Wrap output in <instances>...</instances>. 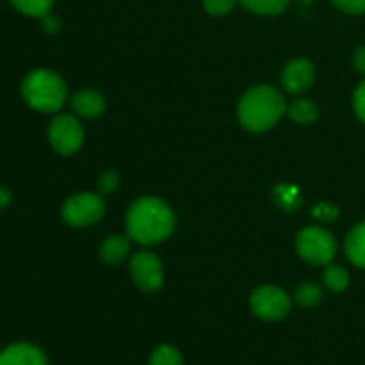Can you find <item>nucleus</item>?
<instances>
[{"label": "nucleus", "mask_w": 365, "mask_h": 365, "mask_svg": "<svg viewBox=\"0 0 365 365\" xmlns=\"http://www.w3.org/2000/svg\"><path fill=\"white\" fill-rule=\"evenodd\" d=\"M21 96L34 110L56 113L66 102V84L53 71L38 68L21 81Z\"/></svg>", "instance_id": "obj_3"}, {"label": "nucleus", "mask_w": 365, "mask_h": 365, "mask_svg": "<svg viewBox=\"0 0 365 365\" xmlns=\"http://www.w3.org/2000/svg\"><path fill=\"white\" fill-rule=\"evenodd\" d=\"M48 141L61 155H71L81 148L84 141V130L77 118L70 114H59L48 127Z\"/></svg>", "instance_id": "obj_5"}, {"label": "nucleus", "mask_w": 365, "mask_h": 365, "mask_svg": "<svg viewBox=\"0 0 365 365\" xmlns=\"http://www.w3.org/2000/svg\"><path fill=\"white\" fill-rule=\"evenodd\" d=\"M323 278H324V284H327V287L330 289V291H334V292L346 291V287L349 285L348 271H346L344 267H341V266L327 267Z\"/></svg>", "instance_id": "obj_18"}, {"label": "nucleus", "mask_w": 365, "mask_h": 365, "mask_svg": "<svg viewBox=\"0 0 365 365\" xmlns=\"http://www.w3.org/2000/svg\"><path fill=\"white\" fill-rule=\"evenodd\" d=\"M116 187H118V173H114V171H106V173H102V177L98 178L100 191H102L103 195H107V192H113Z\"/></svg>", "instance_id": "obj_23"}, {"label": "nucleus", "mask_w": 365, "mask_h": 365, "mask_svg": "<svg viewBox=\"0 0 365 365\" xmlns=\"http://www.w3.org/2000/svg\"><path fill=\"white\" fill-rule=\"evenodd\" d=\"M128 239L125 235H110L100 248V257L107 264H120L128 253Z\"/></svg>", "instance_id": "obj_13"}, {"label": "nucleus", "mask_w": 365, "mask_h": 365, "mask_svg": "<svg viewBox=\"0 0 365 365\" xmlns=\"http://www.w3.org/2000/svg\"><path fill=\"white\" fill-rule=\"evenodd\" d=\"M314 82V64L307 59H296L284 68L282 84L289 93H303Z\"/></svg>", "instance_id": "obj_9"}, {"label": "nucleus", "mask_w": 365, "mask_h": 365, "mask_svg": "<svg viewBox=\"0 0 365 365\" xmlns=\"http://www.w3.org/2000/svg\"><path fill=\"white\" fill-rule=\"evenodd\" d=\"M71 107H73V110L78 116L96 118L106 109V100H103V96L100 93L86 89V91L77 93L71 98Z\"/></svg>", "instance_id": "obj_11"}, {"label": "nucleus", "mask_w": 365, "mask_h": 365, "mask_svg": "<svg viewBox=\"0 0 365 365\" xmlns=\"http://www.w3.org/2000/svg\"><path fill=\"white\" fill-rule=\"evenodd\" d=\"M106 212V203L102 196L95 192H82L75 195L64 203L63 217L71 227H88L98 221Z\"/></svg>", "instance_id": "obj_6"}, {"label": "nucleus", "mask_w": 365, "mask_h": 365, "mask_svg": "<svg viewBox=\"0 0 365 365\" xmlns=\"http://www.w3.org/2000/svg\"><path fill=\"white\" fill-rule=\"evenodd\" d=\"M323 298V291H321L319 285L316 284H303L299 285L298 291H296V303L299 307H316L317 303Z\"/></svg>", "instance_id": "obj_19"}, {"label": "nucleus", "mask_w": 365, "mask_h": 365, "mask_svg": "<svg viewBox=\"0 0 365 365\" xmlns=\"http://www.w3.org/2000/svg\"><path fill=\"white\" fill-rule=\"evenodd\" d=\"M337 9L344 11L348 14H364L365 0H331Z\"/></svg>", "instance_id": "obj_21"}, {"label": "nucleus", "mask_w": 365, "mask_h": 365, "mask_svg": "<svg viewBox=\"0 0 365 365\" xmlns=\"http://www.w3.org/2000/svg\"><path fill=\"white\" fill-rule=\"evenodd\" d=\"M250 307L253 314L264 321H278L287 316L291 309L289 296L282 289L273 285H262L250 298Z\"/></svg>", "instance_id": "obj_7"}, {"label": "nucleus", "mask_w": 365, "mask_h": 365, "mask_svg": "<svg viewBox=\"0 0 365 365\" xmlns=\"http://www.w3.org/2000/svg\"><path fill=\"white\" fill-rule=\"evenodd\" d=\"M353 64H355L356 71L365 75V46L355 50V56H353Z\"/></svg>", "instance_id": "obj_24"}, {"label": "nucleus", "mask_w": 365, "mask_h": 365, "mask_svg": "<svg viewBox=\"0 0 365 365\" xmlns=\"http://www.w3.org/2000/svg\"><path fill=\"white\" fill-rule=\"evenodd\" d=\"M175 228V216L170 207L159 198H141L132 203L127 214L128 237L139 245H157Z\"/></svg>", "instance_id": "obj_1"}, {"label": "nucleus", "mask_w": 365, "mask_h": 365, "mask_svg": "<svg viewBox=\"0 0 365 365\" xmlns=\"http://www.w3.org/2000/svg\"><path fill=\"white\" fill-rule=\"evenodd\" d=\"M0 365H48V362L38 346L16 342L0 351Z\"/></svg>", "instance_id": "obj_10"}, {"label": "nucleus", "mask_w": 365, "mask_h": 365, "mask_svg": "<svg viewBox=\"0 0 365 365\" xmlns=\"http://www.w3.org/2000/svg\"><path fill=\"white\" fill-rule=\"evenodd\" d=\"M237 0H203V7L212 16H223L235 7Z\"/></svg>", "instance_id": "obj_20"}, {"label": "nucleus", "mask_w": 365, "mask_h": 365, "mask_svg": "<svg viewBox=\"0 0 365 365\" xmlns=\"http://www.w3.org/2000/svg\"><path fill=\"white\" fill-rule=\"evenodd\" d=\"M11 200H13V195H11L9 189L0 185V210L6 209V207L11 203Z\"/></svg>", "instance_id": "obj_27"}, {"label": "nucleus", "mask_w": 365, "mask_h": 365, "mask_svg": "<svg viewBox=\"0 0 365 365\" xmlns=\"http://www.w3.org/2000/svg\"><path fill=\"white\" fill-rule=\"evenodd\" d=\"M41 20H43V31L45 32L53 34V32L59 31V20H57L56 16H50V14H46V16H43Z\"/></svg>", "instance_id": "obj_25"}, {"label": "nucleus", "mask_w": 365, "mask_h": 365, "mask_svg": "<svg viewBox=\"0 0 365 365\" xmlns=\"http://www.w3.org/2000/svg\"><path fill=\"white\" fill-rule=\"evenodd\" d=\"M285 110V100L278 89L271 86H257L242 96L237 116L245 128L264 132L273 127Z\"/></svg>", "instance_id": "obj_2"}, {"label": "nucleus", "mask_w": 365, "mask_h": 365, "mask_svg": "<svg viewBox=\"0 0 365 365\" xmlns=\"http://www.w3.org/2000/svg\"><path fill=\"white\" fill-rule=\"evenodd\" d=\"M241 6L257 14H278L287 9L291 0H239Z\"/></svg>", "instance_id": "obj_16"}, {"label": "nucleus", "mask_w": 365, "mask_h": 365, "mask_svg": "<svg viewBox=\"0 0 365 365\" xmlns=\"http://www.w3.org/2000/svg\"><path fill=\"white\" fill-rule=\"evenodd\" d=\"M289 116L296 121V123L309 125L314 123L319 116V110H317V106L310 100H294L291 103V107L287 109Z\"/></svg>", "instance_id": "obj_14"}, {"label": "nucleus", "mask_w": 365, "mask_h": 365, "mask_svg": "<svg viewBox=\"0 0 365 365\" xmlns=\"http://www.w3.org/2000/svg\"><path fill=\"white\" fill-rule=\"evenodd\" d=\"M346 255L356 267L365 269V221L356 225L346 237Z\"/></svg>", "instance_id": "obj_12"}, {"label": "nucleus", "mask_w": 365, "mask_h": 365, "mask_svg": "<svg viewBox=\"0 0 365 365\" xmlns=\"http://www.w3.org/2000/svg\"><path fill=\"white\" fill-rule=\"evenodd\" d=\"M353 107H355L356 116L365 123V81L360 82L359 88L355 89V95H353Z\"/></svg>", "instance_id": "obj_22"}, {"label": "nucleus", "mask_w": 365, "mask_h": 365, "mask_svg": "<svg viewBox=\"0 0 365 365\" xmlns=\"http://www.w3.org/2000/svg\"><path fill=\"white\" fill-rule=\"evenodd\" d=\"M148 365H184L180 351L170 344H163L152 353Z\"/></svg>", "instance_id": "obj_17"}, {"label": "nucleus", "mask_w": 365, "mask_h": 365, "mask_svg": "<svg viewBox=\"0 0 365 365\" xmlns=\"http://www.w3.org/2000/svg\"><path fill=\"white\" fill-rule=\"evenodd\" d=\"M130 273L135 285L146 292H153L163 285L164 271L163 264L153 253L141 252L135 253L130 260Z\"/></svg>", "instance_id": "obj_8"}, {"label": "nucleus", "mask_w": 365, "mask_h": 365, "mask_svg": "<svg viewBox=\"0 0 365 365\" xmlns=\"http://www.w3.org/2000/svg\"><path fill=\"white\" fill-rule=\"evenodd\" d=\"M296 248L303 260L316 266L331 262V259L337 253V242L330 232L323 230L319 227H309L299 232L296 239Z\"/></svg>", "instance_id": "obj_4"}, {"label": "nucleus", "mask_w": 365, "mask_h": 365, "mask_svg": "<svg viewBox=\"0 0 365 365\" xmlns=\"http://www.w3.org/2000/svg\"><path fill=\"white\" fill-rule=\"evenodd\" d=\"M314 216L323 217V220H334V217L337 216V210L330 209L328 205H321V207H317L316 210H314Z\"/></svg>", "instance_id": "obj_26"}, {"label": "nucleus", "mask_w": 365, "mask_h": 365, "mask_svg": "<svg viewBox=\"0 0 365 365\" xmlns=\"http://www.w3.org/2000/svg\"><path fill=\"white\" fill-rule=\"evenodd\" d=\"M16 11H20L25 16L43 18L50 14L53 6V0H9Z\"/></svg>", "instance_id": "obj_15"}]
</instances>
